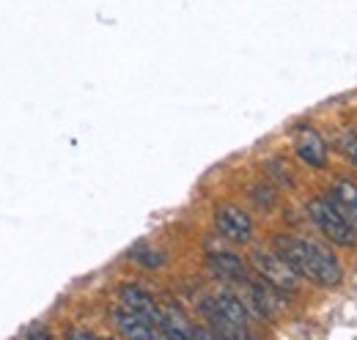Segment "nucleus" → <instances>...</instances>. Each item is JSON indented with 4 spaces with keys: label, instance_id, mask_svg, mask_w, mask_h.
<instances>
[{
    "label": "nucleus",
    "instance_id": "1",
    "mask_svg": "<svg viewBox=\"0 0 357 340\" xmlns=\"http://www.w3.org/2000/svg\"><path fill=\"white\" fill-rule=\"evenodd\" d=\"M275 253L280 255L300 277L311 280L313 286L321 288H335L344 280V266L341 261L327 250L324 245L313 242V239H297V236H278L272 242Z\"/></svg>",
    "mask_w": 357,
    "mask_h": 340
},
{
    "label": "nucleus",
    "instance_id": "2",
    "mask_svg": "<svg viewBox=\"0 0 357 340\" xmlns=\"http://www.w3.org/2000/svg\"><path fill=\"white\" fill-rule=\"evenodd\" d=\"M201 316L206 318L209 327H215V338H250L248 324H250V310L242 299L231 291H220L212 297H204L198 304Z\"/></svg>",
    "mask_w": 357,
    "mask_h": 340
},
{
    "label": "nucleus",
    "instance_id": "3",
    "mask_svg": "<svg viewBox=\"0 0 357 340\" xmlns=\"http://www.w3.org/2000/svg\"><path fill=\"white\" fill-rule=\"evenodd\" d=\"M308 217L319 228V233H324L327 242H333L338 247H355L357 245L355 225L333 206L330 198H311L308 201Z\"/></svg>",
    "mask_w": 357,
    "mask_h": 340
},
{
    "label": "nucleus",
    "instance_id": "4",
    "mask_svg": "<svg viewBox=\"0 0 357 340\" xmlns=\"http://www.w3.org/2000/svg\"><path fill=\"white\" fill-rule=\"evenodd\" d=\"M250 263H253V269L259 272V277L272 286L275 291H280V294H294L297 288H300V275L280 258V255L275 253V250H256V253L250 255Z\"/></svg>",
    "mask_w": 357,
    "mask_h": 340
},
{
    "label": "nucleus",
    "instance_id": "5",
    "mask_svg": "<svg viewBox=\"0 0 357 340\" xmlns=\"http://www.w3.org/2000/svg\"><path fill=\"white\" fill-rule=\"evenodd\" d=\"M215 228L218 233L234 242V245H248L253 239V219L250 214L239 206H231V203H223L215 209Z\"/></svg>",
    "mask_w": 357,
    "mask_h": 340
},
{
    "label": "nucleus",
    "instance_id": "6",
    "mask_svg": "<svg viewBox=\"0 0 357 340\" xmlns=\"http://www.w3.org/2000/svg\"><path fill=\"white\" fill-rule=\"evenodd\" d=\"M110 324L116 327V332H119L121 338H132V340L160 338L157 327H154L149 318H143L140 313H135V310L124 307V304H116V307L110 310Z\"/></svg>",
    "mask_w": 357,
    "mask_h": 340
},
{
    "label": "nucleus",
    "instance_id": "7",
    "mask_svg": "<svg viewBox=\"0 0 357 340\" xmlns=\"http://www.w3.org/2000/svg\"><path fill=\"white\" fill-rule=\"evenodd\" d=\"M294 151H297L300 162H305L308 168H313V170L327 168V157H330V154H327V143H324V137L313 127H308V124H303V127L297 129V134H294Z\"/></svg>",
    "mask_w": 357,
    "mask_h": 340
},
{
    "label": "nucleus",
    "instance_id": "8",
    "mask_svg": "<svg viewBox=\"0 0 357 340\" xmlns=\"http://www.w3.org/2000/svg\"><path fill=\"white\" fill-rule=\"evenodd\" d=\"M206 263H209V269H212L218 277L231 280V283H242V286H248V283L253 280L248 261H245L242 255L231 253V250H212V253L206 255Z\"/></svg>",
    "mask_w": 357,
    "mask_h": 340
},
{
    "label": "nucleus",
    "instance_id": "9",
    "mask_svg": "<svg viewBox=\"0 0 357 340\" xmlns=\"http://www.w3.org/2000/svg\"><path fill=\"white\" fill-rule=\"evenodd\" d=\"M119 299H121L124 307H130V310H135V313H140V316L149 318L154 327L160 324V318H162V307L157 304V299L151 297L143 286H135V283L121 286V288H119Z\"/></svg>",
    "mask_w": 357,
    "mask_h": 340
},
{
    "label": "nucleus",
    "instance_id": "10",
    "mask_svg": "<svg viewBox=\"0 0 357 340\" xmlns=\"http://www.w3.org/2000/svg\"><path fill=\"white\" fill-rule=\"evenodd\" d=\"M330 201H333V206L357 228V184L355 181L338 178V181L330 187Z\"/></svg>",
    "mask_w": 357,
    "mask_h": 340
},
{
    "label": "nucleus",
    "instance_id": "11",
    "mask_svg": "<svg viewBox=\"0 0 357 340\" xmlns=\"http://www.w3.org/2000/svg\"><path fill=\"white\" fill-rule=\"evenodd\" d=\"M127 258L137 263V266H143V269H160L162 263H165V253L162 250H157V247H151L149 242H137L130 247V253Z\"/></svg>",
    "mask_w": 357,
    "mask_h": 340
},
{
    "label": "nucleus",
    "instance_id": "12",
    "mask_svg": "<svg viewBox=\"0 0 357 340\" xmlns=\"http://www.w3.org/2000/svg\"><path fill=\"white\" fill-rule=\"evenodd\" d=\"M250 198L256 206L261 209H272L278 203V187L275 184H253L250 187Z\"/></svg>",
    "mask_w": 357,
    "mask_h": 340
},
{
    "label": "nucleus",
    "instance_id": "13",
    "mask_svg": "<svg viewBox=\"0 0 357 340\" xmlns=\"http://www.w3.org/2000/svg\"><path fill=\"white\" fill-rule=\"evenodd\" d=\"M267 173L272 176L275 187H283V190L294 187V176L289 173V168H286V162H280V160H269V162H267Z\"/></svg>",
    "mask_w": 357,
    "mask_h": 340
},
{
    "label": "nucleus",
    "instance_id": "14",
    "mask_svg": "<svg viewBox=\"0 0 357 340\" xmlns=\"http://www.w3.org/2000/svg\"><path fill=\"white\" fill-rule=\"evenodd\" d=\"M338 146H341L344 157L357 168V129H344L338 137Z\"/></svg>",
    "mask_w": 357,
    "mask_h": 340
},
{
    "label": "nucleus",
    "instance_id": "15",
    "mask_svg": "<svg viewBox=\"0 0 357 340\" xmlns=\"http://www.w3.org/2000/svg\"><path fill=\"white\" fill-rule=\"evenodd\" d=\"M66 338L69 340H96L99 335H96V332H91V330H69V332H66Z\"/></svg>",
    "mask_w": 357,
    "mask_h": 340
},
{
    "label": "nucleus",
    "instance_id": "16",
    "mask_svg": "<svg viewBox=\"0 0 357 340\" xmlns=\"http://www.w3.org/2000/svg\"><path fill=\"white\" fill-rule=\"evenodd\" d=\"M28 338H50V332H45V330H31V332H25Z\"/></svg>",
    "mask_w": 357,
    "mask_h": 340
}]
</instances>
